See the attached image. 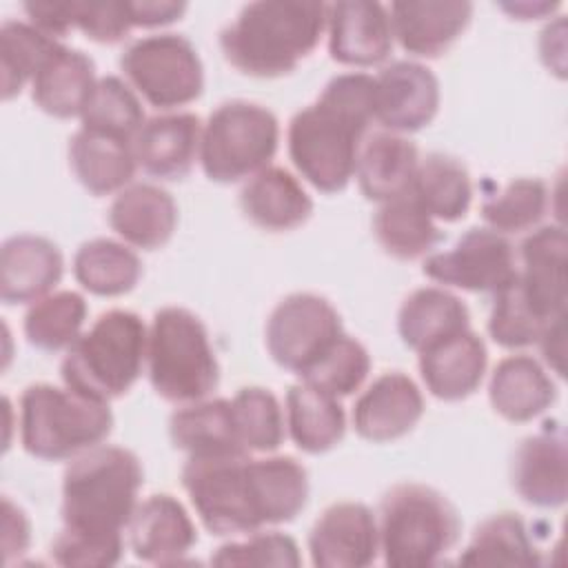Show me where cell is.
I'll use <instances>...</instances> for the list:
<instances>
[{
	"mask_svg": "<svg viewBox=\"0 0 568 568\" xmlns=\"http://www.w3.org/2000/svg\"><path fill=\"white\" fill-rule=\"evenodd\" d=\"M424 415L419 386L402 371L375 377L355 399L351 422L359 437L384 444L408 435Z\"/></svg>",
	"mask_w": 568,
	"mask_h": 568,
	"instance_id": "15",
	"label": "cell"
},
{
	"mask_svg": "<svg viewBox=\"0 0 568 568\" xmlns=\"http://www.w3.org/2000/svg\"><path fill=\"white\" fill-rule=\"evenodd\" d=\"M521 271L517 280L528 302L541 317L557 320L566 311L568 293V240L561 224L532 229L521 246Z\"/></svg>",
	"mask_w": 568,
	"mask_h": 568,
	"instance_id": "18",
	"label": "cell"
},
{
	"mask_svg": "<svg viewBox=\"0 0 568 568\" xmlns=\"http://www.w3.org/2000/svg\"><path fill=\"white\" fill-rule=\"evenodd\" d=\"M286 433L293 444L308 453L320 455L335 448L346 433V415L339 397L300 382L286 393Z\"/></svg>",
	"mask_w": 568,
	"mask_h": 568,
	"instance_id": "31",
	"label": "cell"
},
{
	"mask_svg": "<svg viewBox=\"0 0 568 568\" xmlns=\"http://www.w3.org/2000/svg\"><path fill=\"white\" fill-rule=\"evenodd\" d=\"M149 328L133 311L102 313L69 348L60 364L64 386L111 402L122 397L146 364Z\"/></svg>",
	"mask_w": 568,
	"mask_h": 568,
	"instance_id": "5",
	"label": "cell"
},
{
	"mask_svg": "<svg viewBox=\"0 0 568 568\" xmlns=\"http://www.w3.org/2000/svg\"><path fill=\"white\" fill-rule=\"evenodd\" d=\"M69 164L91 195H118L138 171L133 142L82 126L69 140Z\"/></svg>",
	"mask_w": 568,
	"mask_h": 568,
	"instance_id": "29",
	"label": "cell"
},
{
	"mask_svg": "<svg viewBox=\"0 0 568 568\" xmlns=\"http://www.w3.org/2000/svg\"><path fill=\"white\" fill-rule=\"evenodd\" d=\"M82 129L133 142L146 122L138 93L120 78H98L95 89L80 115Z\"/></svg>",
	"mask_w": 568,
	"mask_h": 568,
	"instance_id": "39",
	"label": "cell"
},
{
	"mask_svg": "<svg viewBox=\"0 0 568 568\" xmlns=\"http://www.w3.org/2000/svg\"><path fill=\"white\" fill-rule=\"evenodd\" d=\"M393 38L417 58H437L466 31L473 4L464 0H408L388 7Z\"/></svg>",
	"mask_w": 568,
	"mask_h": 568,
	"instance_id": "20",
	"label": "cell"
},
{
	"mask_svg": "<svg viewBox=\"0 0 568 568\" xmlns=\"http://www.w3.org/2000/svg\"><path fill=\"white\" fill-rule=\"evenodd\" d=\"M417 164V146L406 135L377 131L359 146L355 178L364 197L382 204L410 191Z\"/></svg>",
	"mask_w": 568,
	"mask_h": 568,
	"instance_id": "26",
	"label": "cell"
},
{
	"mask_svg": "<svg viewBox=\"0 0 568 568\" xmlns=\"http://www.w3.org/2000/svg\"><path fill=\"white\" fill-rule=\"evenodd\" d=\"M375 120V78L351 71L328 80L313 104L288 122V158L322 193L344 191L355 178L364 133Z\"/></svg>",
	"mask_w": 568,
	"mask_h": 568,
	"instance_id": "1",
	"label": "cell"
},
{
	"mask_svg": "<svg viewBox=\"0 0 568 568\" xmlns=\"http://www.w3.org/2000/svg\"><path fill=\"white\" fill-rule=\"evenodd\" d=\"M109 226L131 248H162L178 226V204L169 191L138 182L122 189L109 206Z\"/></svg>",
	"mask_w": 568,
	"mask_h": 568,
	"instance_id": "23",
	"label": "cell"
},
{
	"mask_svg": "<svg viewBox=\"0 0 568 568\" xmlns=\"http://www.w3.org/2000/svg\"><path fill=\"white\" fill-rule=\"evenodd\" d=\"M410 195L433 220L457 222L473 202V182L468 169L453 155L428 153L419 160Z\"/></svg>",
	"mask_w": 568,
	"mask_h": 568,
	"instance_id": "33",
	"label": "cell"
},
{
	"mask_svg": "<svg viewBox=\"0 0 568 568\" xmlns=\"http://www.w3.org/2000/svg\"><path fill=\"white\" fill-rule=\"evenodd\" d=\"M73 20L75 29L102 44L120 42L133 29L129 2H73Z\"/></svg>",
	"mask_w": 568,
	"mask_h": 568,
	"instance_id": "46",
	"label": "cell"
},
{
	"mask_svg": "<svg viewBox=\"0 0 568 568\" xmlns=\"http://www.w3.org/2000/svg\"><path fill=\"white\" fill-rule=\"evenodd\" d=\"M111 430L109 402L44 382L27 386L20 395V442L31 457L73 459L100 446Z\"/></svg>",
	"mask_w": 568,
	"mask_h": 568,
	"instance_id": "7",
	"label": "cell"
},
{
	"mask_svg": "<svg viewBox=\"0 0 568 568\" xmlns=\"http://www.w3.org/2000/svg\"><path fill=\"white\" fill-rule=\"evenodd\" d=\"M24 13L36 29L53 40L64 38L71 29H75L73 2H29L24 4Z\"/></svg>",
	"mask_w": 568,
	"mask_h": 568,
	"instance_id": "47",
	"label": "cell"
},
{
	"mask_svg": "<svg viewBox=\"0 0 568 568\" xmlns=\"http://www.w3.org/2000/svg\"><path fill=\"white\" fill-rule=\"evenodd\" d=\"M499 7L519 20H537V18H544L546 13H552L559 4L557 2H532V4L530 2H508V4H499Z\"/></svg>",
	"mask_w": 568,
	"mask_h": 568,
	"instance_id": "52",
	"label": "cell"
},
{
	"mask_svg": "<svg viewBox=\"0 0 568 568\" xmlns=\"http://www.w3.org/2000/svg\"><path fill=\"white\" fill-rule=\"evenodd\" d=\"M129 546L140 561L171 566L197 544V530L186 508L166 493L151 495L135 506L126 526Z\"/></svg>",
	"mask_w": 568,
	"mask_h": 568,
	"instance_id": "19",
	"label": "cell"
},
{
	"mask_svg": "<svg viewBox=\"0 0 568 568\" xmlns=\"http://www.w3.org/2000/svg\"><path fill=\"white\" fill-rule=\"evenodd\" d=\"M202 122L195 113L149 118L133 138L138 169L158 180H182L200 160Z\"/></svg>",
	"mask_w": 568,
	"mask_h": 568,
	"instance_id": "21",
	"label": "cell"
},
{
	"mask_svg": "<svg viewBox=\"0 0 568 568\" xmlns=\"http://www.w3.org/2000/svg\"><path fill=\"white\" fill-rule=\"evenodd\" d=\"M422 271L435 284L495 295L517 277V257L506 235L475 226L448 251L428 253Z\"/></svg>",
	"mask_w": 568,
	"mask_h": 568,
	"instance_id": "12",
	"label": "cell"
},
{
	"mask_svg": "<svg viewBox=\"0 0 568 568\" xmlns=\"http://www.w3.org/2000/svg\"><path fill=\"white\" fill-rule=\"evenodd\" d=\"M486 366V344L470 328L419 353L422 382L433 397L444 402H459L473 395L484 382Z\"/></svg>",
	"mask_w": 568,
	"mask_h": 568,
	"instance_id": "24",
	"label": "cell"
},
{
	"mask_svg": "<svg viewBox=\"0 0 568 568\" xmlns=\"http://www.w3.org/2000/svg\"><path fill=\"white\" fill-rule=\"evenodd\" d=\"M169 435L173 446L189 457L244 450L235 430L231 399L224 397L182 404L169 419Z\"/></svg>",
	"mask_w": 568,
	"mask_h": 568,
	"instance_id": "32",
	"label": "cell"
},
{
	"mask_svg": "<svg viewBox=\"0 0 568 568\" xmlns=\"http://www.w3.org/2000/svg\"><path fill=\"white\" fill-rule=\"evenodd\" d=\"M142 479L138 455L122 446L100 444L73 457L62 477V526L89 535H122Z\"/></svg>",
	"mask_w": 568,
	"mask_h": 568,
	"instance_id": "3",
	"label": "cell"
},
{
	"mask_svg": "<svg viewBox=\"0 0 568 568\" xmlns=\"http://www.w3.org/2000/svg\"><path fill=\"white\" fill-rule=\"evenodd\" d=\"M129 84L155 109L173 111L204 91V67L189 38L153 33L131 42L120 55Z\"/></svg>",
	"mask_w": 568,
	"mask_h": 568,
	"instance_id": "10",
	"label": "cell"
},
{
	"mask_svg": "<svg viewBox=\"0 0 568 568\" xmlns=\"http://www.w3.org/2000/svg\"><path fill=\"white\" fill-rule=\"evenodd\" d=\"M311 561L317 568H366L379 555L377 515L359 501L328 506L308 532Z\"/></svg>",
	"mask_w": 568,
	"mask_h": 568,
	"instance_id": "13",
	"label": "cell"
},
{
	"mask_svg": "<svg viewBox=\"0 0 568 568\" xmlns=\"http://www.w3.org/2000/svg\"><path fill=\"white\" fill-rule=\"evenodd\" d=\"M488 399L497 415L524 424L555 404L557 386L535 357L519 353L497 362L488 382Z\"/></svg>",
	"mask_w": 568,
	"mask_h": 568,
	"instance_id": "25",
	"label": "cell"
},
{
	"mask_svg": "<svg viewBox=\"0 0 568 568\" xmlns=\"http://www.w3.org/2000/svg\"><path fill=\"white\" fill-rule=\"evenodd\" d=\"M280 146V122L271 109L231 100L220 104L202 126L200 164L209 180L235 184L271 166Z\"/></svg>",
	"mask_w": 568,
	"mask_h": 568,
	"instance_id": "9",
	"label": "cell"
},
{
	"mask_svg": "<svg viewBox=\"0 0 568 568\" xmlns=\"http://www.w3.org/2000/svg\"><path fill=\"white\" fill-rule=\"evenodd\" d=\"M87 313L89 306L80 293H49L29 306L22 331L27 342L38 351H67L82 335Z\"/></svg>",
	"mask_w": 568,
	"mask_h": 568,
	"instance_id": "37",
	"label": "cell"
},
{
	"mask_svg": "<svg viewBox=\"0 0 568 568\" xmlns=\"http://www.w3.org/2000/svg\"><path fill=\"white\" fill-rule=\"evenodd\" d=\"M344 333L337 308L315 293H291L266 320V348L277 366L304 375Z\"/></svg>",
	"mask_w": 568,
	"mask_h": 568,
	"instance_id": "11",
	"label": "cell"
},
{
	"mask_svg": "<svg viewBox=\"0 0 568 568\" xmlns=\"http://www.w3.org/2000/svg\"><path fill=\"white\" fill-rule=\"evenodd\" d=\"M564 317H566V315L552 320V322L544 328V333H541V337H539V342H537L539 348H541V355H544L546 364H548L559 377H564V355H566V324H564Z\"/></svg>",
	"mask_w": 568,
	"mask_h": 568,
	"instance_id": "50",
	"label": "cell"
},
{
	"mask_svg": "<svg viewBox=\"0 0 568 568\" xmlns=\"http://www.w3.org/2000/svg\"><path fill=\"white\" fill-rule=\"evenodd\" d=\"M58 40L49 38L31 22L7 20L0 27V71L2 100L16 98L33 82L40 67L58 49Z\"/></svg>",
	"mask_w": 568,
	"mask_h": 568,
	"instance_id": "38",
	"label": "cell"
},
{
	"mask_svg": "<svg viewBox=\"0 0 568 568\" xmlns=\"http://www.w3.org/2000/svg\"><path fill=\"white\" fill-rule=\"evenodd\" d=\"M153 390L173 404L209 397L220 384V362L204 322L182 306L155 311L146 342Z\"/></svg>",
	"mask_w": 568,
	"mask_h": 568,
	"instance_id": "8",
	"label": "cell"
},
{
	"mask_svg": "<svg viewBox=\"0 0 568 568\" xmlns=\"http://www.w3.org/2000/svg\"><path fill=\"white\" fill-rule=\"evenodd\" d=\"M233 419L240 444L248 453H273L286 437V415L277 397L262 386H244L233 399Z\"/></svg>",
	"mask_w": 568,
	"mask_h": 568,
	"instance_id": "40",
	"label": "cell"
},
{
	"mask_svg": "<svg viewBox=\"0 0 568 568\" xmlns=\"http://www.w3.org/2000/svg\"><path fill=\"white\" fill-rule=\"evenodd\" d=\"M31 541V526L20 506H16L9 497L2 499V548H4V561L11 559V555H22L29 548Z\"/></svg>",
	"mask_w": 568,
	"mask_h": 568,
	"instance_id": "48",
	"label": "cell"
},
{
	"mask_svg": "<svg viewBox=\"0 0 568 568\" xmlns=\"http://www.w3.org/2000/svg\"><path fill=\"white\" fill-rule=\"evenodd\" d=\"M373 235L377 244L395 260H417L439 242V229L426 209L408 193L382 202L373 215Z\"/></svg>",
	"mask_w": 568,
	"mask_h": 568,
	"instance_id": "34",
	"label": "cell"
},
{
	"mask_svg": "<svg viewBox=\"0 0 568 568\" xmlns=\"http://www.w3.org/2000/svg\"><path fill=\"white\" fill-rule=\"evenodd\" d=\"M493 297L495 300L488 317V335L501 348L517 351L537 344L544 328L552 322L541 317L539 311L528 302L517 277Z\"/></svg>",
	"mask_w": 568,
	"mask_h": 568,
	"instance_id": "42",
	"label": "cell"
},
{
	"mask_svg": "<svg viewBox=\"0 0 568 568\" xmlns=\"http://www.w3.org/2000/svg\"><path fill=\"white\" fill-rule=\"evenodd\" d=\"M510 481L515 493L537 508H561L568 497V455L566 435L557 424L526 437L510 464Z\"/></svg>",
	"mask_w": 568,
	"mask_h": 568,
	"instance_id": "17",
	"label": "cell"
},
{
	"mask_svg": "<svg viewBox=\"0 0 568 568\" xmlns=\"http://www.w3.org/2000/svg\"><path fill=\"white\" fill-rule=\"evenodd\" d=\"M73 277L93 295L118 297L135 288L142 277V262L129 244L95 237L75 251Z\"/></svg>",
	"mask_w": 568,
	"mask_h": 568,
	"instance_id": "35",
	"label": "cell"
},
{
	"mask_svg": "<svg viewBox=\"0 0 568 568\" xmlns=\"http://www.w3.org/2000/svg\"><path fill=\"white\" fill-rule=\"evenodd\" d=\"M457 561L462 566H539L541 555L517 513H497L475 528Z\"/></svg>",
	"mask_w": 568,
	"mask_h": 568,
	"instance_id": "36",
	"label": "cell"
},
{
	"mask_svg": "<svg viewBox=\"0 0 568 568\" xmlns=\"http://www.w3.org/2000/svg\"><path fill=\"white\" fill-rule=\"evenodd\" d=\"M95 82L93 60L84 51L58 44L36 73L31 82V98L47 115L60 120L80 118Z\"/></svg>",
	"mask_w": 568,
	"mask_h": 568,
	"instance_id": "28",
	"label": "cell"
},
{
	"mask_svg": "<svg viewBox=\"0 0 568 568\" xmlns=\"http://www.w3.org/2000/svg\"><path fill=\"white\" fill-rule=\"evenodd\" d=\"M122 535H89L64 526L51 544L53 561L69 568H109L122 559Z\"/></svg>",
	"mask_w": 568,
	"mask_h": 568,
	"instance_id": "45",
	"label": "cell"
},
{
	"mask_svg": "<svg viewBox=\"0 0 568 568\" xmlns=\"http://www.w3.org/2000/svg\"><path fill=\"white\" fill-rule=\"evenodd\" d=\"M379 555L390 568L439 564L457 544L462 521L446 495L426 484H397L377 510Z\"/></svg>",
	"mask_w": 568,
	"mask_h": 568,
	"instance_id": "6",
	"label": "cell"
},
{
	"mask_svg": "<svg viewBox=\"0 0 568 568\" xmlns=\"http://www.w3.org/2000/svg\"><path fill=\"white\" fill-rule=\"evenodd\" d=\"M439 111V80L410 60H397L375 75V122L393 133L428 126Z\"/></svg>",
	"mask_w": 568,
	"mask_h": 568,
	"instance_id": "14",
	"label": "cell"
},
{
	"mask_svg": "<svg viewBox=\"0 0 568 568\" xmlns=\"http://www.w3.org/2000/svg\"><path fill=\"white\" fill-rule=\"evenodd\" d=\"M186 11L184 2H173V0H133L129 2V13L133 27H164L175 20Z\"/></svg>",
	"mask_w": 568,
	"mask_h": 568,
	"instance_id": "49",
	"label": "cell"
},
{
	"mask_svg": "<svg viewBox=\"0 0 568 568\" xmlns=\"http://www.w3.org/2000/svg\"><path fill=\"white\" fill-rule=\"evenodd\" d=\"M326 31V4L308 0L248 2L220 33L231 67L253 78H280L308 58Z\"/></svg>",
	"mask_w": 568,
	"mask_h": 568,
	"instance_id": "2",
	"label": "cell"
},
{
	"mask_svg": "<svg viewBox=\"0 0 568 568\" xmlns=\"http://www.w3.org/2000/svg\"><path fill=\"white\" fill-rule=\"evenodd\" d=\"M468 328L470 315L466 304L444 286L413 291L397 313V333L417 355Z\"/></svg>",
	"mask_w": 568,
	"mask_h": 568,
	"instance_id": "30",
	"label": "cell"
},
{
	"mask_svg": "<svg viewBox=\"0 0 568 568\" xmlns=\"http://www.w3.org/2000/svg\"><path fill=\"white\" fill-rule=\"evenodd\" d=\"M371 373V355L366 346L342 333L328 351L302 375V382L313 384L335 397L353 395L362 388Z\"/></svg>",
	"mask_w": 568,
	"mask_h": 568,
	"instance_id": "43",
	"label": "cell"
},
{
	"mask_svg": "<svg viewBox=\"0 0 568 568\" xmlns=\"http://www.w3.org/2000/svg\"><path fill=\"white\" fill-rule=\"evenodd\" d=\"M64 257L42 235H13L0 251V297L4 304H33L62 280Z\"/></svg>",
	"mask_w": 568,
	"mask_h": 568,
	"instance_id": "22",
	"label": "cell"
},
{
	"mask_svg": "<svg viewBox=\"0 0 568 568\" xmlns=\"http://www.w3.org/2000/svg\"><path fill=\"white\" fill-rule=\"evenodd\" d=\"M242 213L271 233L293 231L313 213V200L295 175L280 166H266L248 178L240 191Z\"/></svg>",
	"mask_w": 568,
	"mask_h": 568,
	"instance_id": "27",
	"label": "cell"
},
{
	"mask_svg": "<svg viewBox=\"0 0 568 568\" xmlns=\"http://www.w3.org/2000/svg\"><path fill=\"white\" fill-rule=\"evenodd\" d=\"M328 53L346 67H373L393 49L388 9L368 0H339L326 4Z\"/></svg>",
	"mask_w": 568,
	"mask_h": 568,
	"instance_id": "16",
	"label": "cell"
},
{
	"mask_svg": "<svg viewBox=\"0 0 568 568\" xmlns=\"http://www.w3.org/2000/svg\"><path fill=\"white\" fill-rule=\"evenodd\" d=\"M213 566H286L302 564L300 548L291 535L277 530H255L244 539L229 541L211 555Z\"/></svg>",
	"mask_w": 568,
	"mask_h": 568,
	"instance_id": "44",
	"label": "cell"
},
{
	"mask_svg": "<svg viewBox=\"0 0 568 568\" xmlns=\"http://www.w3.org/2000/svg\"><path fill=\"white\" fill-rule=\"evenodd\" d=\"M182 486L211 535H248L271 526L260 457L246 450L189 457Z\"/></svg>",
	"mask_w": 568,
	"mask_h": 568,
	"instance_id": "4",
	"label": "cell"
},
{
	"mask_svg": "<svg viewBox=\"0 0 568 568\" xmlns=\"http://www.w3.org/2000/svg\"><path fill=\"white\" fill-rule=\"evenodd\" d=\"M548 211V189L537 178H517L481 202V217L488 229L510 235L539 226Z\"/></svg>",
	"mask_w": 568,
	"mask_h": 568,
	"instance_id": "41",
	"label": "cell"
},
{
	"mask_svg": "<svg viewBox=\"0 0 568 568\" xmlns=\"http://www.w3.org/2000/svg\"><path fill=\"white\" fill-rule=\"evenodd\" d=\"M566 31H564V18H559L555 24H548L541 31L539 38V53L548 69L564 75V60H566Z\"/></svg>",
	"mask_w": 568,
	"mask_h": 568,
	"instance_id": "51",
	"label": "cell"
}]
</instances>
